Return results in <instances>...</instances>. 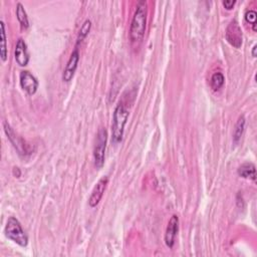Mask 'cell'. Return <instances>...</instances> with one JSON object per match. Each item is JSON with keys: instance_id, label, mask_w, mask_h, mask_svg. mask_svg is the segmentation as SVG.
<instances>
[{"instance_id": "14", "label": "cell", "mask_w": 257, "mask_h": 257, "mask_svg": "<svg viewBox=\"0 0 257 257\" xmlns=\"http://www.w3.org/2000/svg\"><path fill=\"white\" fill-rule=\"evenodd\" d=\"M16 16H17V19H18L21 27L24 28V29L28 28L29 21H28L27 13H26L23 5L21 3H19V2L16 5Z\"/></svg>"}, {"instance_id": "3", "label": "cell", "mask_w": 257, "mask_h": 257, "mask_svg": "<svg viewBox=\"0 0 257 257\" xmlns=\"http://www.w3.org/2000/svg\"><path fill=\"white\" fill-rule=\"evenodd\" d=\"M5 236L13 241L14 243L18 244L21 247H26L28 244V237L24 230L22 229V226L18 219L15 217H9L7 220V223L4 228Z\"/></svg>"}, {"instance_id": "17", "label": "cell", "mask_w": 257, "mask_h": 257, "mask_svg": "<svg viewBox=\"0 0 257 257\" xmlns=\"http://www.w3.org/2000/svg\"><path fill=\"white\" fill-rule=\"evenodd\" d=\"M225 81V77L222 72H215L211 77V87L214 90L220 89Z\"/></svg>"}, {"instance_id": "16", "label": "cell", "mask_w": 257, "mask_h": 257, "mask_svg": "<svg viewBox=\"0 0 257 257\" xmlns=\"http://www.w3.org/2000/svg\"><path fill=\"white\" fill-rule=\"evenodd\" d=\"M90 28H91V21H90L89 19H86V20L82 23V25H81V27H80V29H79L78 36H77V41H76V45H78V44L87 36V34H88Z\"/></svg>"}, {"instance_id": "20", "label": "cell", "mask_w": 257, "mask_h": 257, "mask_svg": "<svg viewBox=\"0 0 257 257\" xmlns=\"http://www.w3.org/2000/svg\"><path fill=\"white\" fill-rule=\"evenodd\" d=\"M256 47H257V46L254 45L253 48H252V56H253V57H256Z\"/></svg>"}, {"instance_id": "2", "label": "cell", "mask_w": 257, "mask_h": 257, "mask_svg": "<svg viewBox=\"0 0 257 257\" xmlns=\"http://www.w3.org/2000/svg\"><path fill=\"white\" fill-rule=\"evenodd\" d=\"M128 110L125 108V106L119 102L112 114V123H111V141L114 144H117L121 142L124 132V125L126 123L127 117H128Z\"/></svg>"}, {"instance_id": "8", "label": "cell", "mask_w": 257, "mask_h": 257, "mask_svg": "<svg viewBox=\"0 0 257 257\" xmlns=\"http://www.w3.org/2000/svg\"><path fill=\"white\" fill-rule=\"evenodd\" d=\"M78 61H79V52H78L77 48H75L71 52V54L68 58V61L66 63V66L63 70V73H62V80L63 81L69 82L72 79V77L75 73V70L77 68Z\"/></svg>"}, {"instance_id": "11", "label": "cell", "mask_w": 257, "mask_h": 257, "mask_svg": "<svg viewBox=\"0 0 257 257\" xmlns=\"http://www.w3.org/2000/svg\"><path fill=\"white\" fill-rule=\"evenodd\" d=\"M178 230H179V218L177 215H173L169 220L166 233H165V243L169 248H173Z\"/></svg>"}, {"instance_id": "19", "label": "cell", "mask_w": 257, "mask_h": 257, "mask_svg": "<svg viewBox=\"0 0 257 257\" xmlns=\"http://www.w3.org/2000/svg\"><path fill=\"white\" fill-rule=\"evenodd\" d=\"M222 4H223V6H224L227 10H231V9H233L234 5L236 4V1L226 0V1H223V2H222Z\"/></svg>"}, {"instance_id": "6", "label": "cell", "mask_w": 257, "mask_h": 257, "mask_svg": "<svg viewBox=\"0 0 257 257\" xmlns=\"http://www.w3.org/2000/svg\"><path fill=\"white\" fill-rule=\"evenodd\" d=\"M19 83L21 88L30 95L34 94L38 88L37 78L27 70H23L20 72Z\"/></svg>"}, {"instance_id": "13", "label": "cell", "mask_w": 257, "mask_h": 257, "mask_svg": "<svg viewBox=\"0 0 257 257\" xmlns=\"http://www.w3.org/2000/svg\"><path fill=\"white\" fill-rule=\"evenodd\" d=\"M245 123H246V120H245V116L242 114L239 116L236 124H235V128H234V133H233V142L235 144H237L243 133H244V128H245Z\"/></svg>"}, {"instance_id": "4", "label": "cell", "mask_w": 257, "mask_h": 257, "mask_svg": "<svg viewBox=\"0 0 257 257\" xmlns=\"http://www.w3.org/2000/svg\"><path fill=\"white\" fill-rule=\"evenodd\" d=\"M107 142V132L105 128L100 127L96 135V141L93 149V161L96 169L102 168L104 164V154Z\"/></svg>"}, {"instance_id": "5", "label": "cell", "mask_w": 257, "mask_h": 257, "mask_svg": "<svg viewBox=\"0 0 257 257\" xmlns=\"http://www.w3.org/2000/svg\"><path fill=\"white\" fill-rule=\"evenodd\" d=\"M225 37L226 40L235 48H240L243 42V35H242V30L236 20L231 21L225 32Z\"/></svg>"}, {"instance_id": "15", "label": "cell", "mask_w": 257, "mask_h": 257, "mask_svg": "<svg viewBox=\"0 0 257 257\" xmlns=\"http://www.w3.org/2000/svg\"><path fill=\"white\" fill-rule=\"evenodd\" d=\"M0 27H1V32H0V35H1L0 56H1V59L3 61H6L8 52H7V40H6V33H5V24H4L3 20L0 21Z\"/></svg>"}, {"instance_id": "10", "label": "cell", "mask_w": 257, "mask_h": 257, "mask_svg": "<svg viewBox=\"0 0 257 257\" xmlns=\"http://www.w3.org/2000/svg\"><path fill=\"white\" fill-rule=\"evenodd\" d=\"M14 58L17 64L20 66H26L29 62L27 44L22 38H19L16 42L15 50H14Z\"/></svg>"}, {"instance_id": "7", "label": "cell", "mask_w": 257, "mask_h": 257, "mask_svg": "<svg viewBox=\"0 0 257 257\" xmlns=\"http://www.w3.org/2000/svg\"><path fill=\"white\" fill-rule=\"evenodd\" d=\"M107 183H108V178L107 177H102L98 180L96 185L93 187V189L91 191V194L88 198V205L91 208L96 207L98 205V203L100 202V200L103 196V193L106 189Z\"/></svg>"}, {"instance_id": "12", "label": "cell", "mask_w": 257, "mask_h": 257, "mask_svg": "<svg viewBox=\"0 0 257 257\" xmlns=\"http://www.w3.org/2000/svg\"><path fill=\"white\" fill-rule=\"evenodd\" d=\"M238 175L241 176L242 178L246 179H251L252 181L256 180V170L255 166L252 163H245L241 165L238 168Z\"/></svg>"}, {"instance_id": "9", "label": "cell", "mask_w": 257, "mask_h": 257, "mask_svg": "<svg viewBox=\"0 0 257 257\" xmlns=\"http://www.w3.org/2000/svg\"><path fill=\"white\" fill-rule=\"evenodd\" d=\"M3 128H4V132L5 134L7 135L9 141L11 142V144L13 145V147L18 151V153L20 155H26V154H30L27 150V146L24 145L23 141L17 137L15 135V133L13 132L12 127L10 126V124L7 122V121H3Z\"/></svg>"}, {"instance_id": "1", "label": "cell", "mask_w": 257, "mask_h": 257, "mask_svg": "<svg viewBox=\"0 0 257 257\" xmlns=\"http://www.w3.org/2000/svg\"><path fill=\"white\" fill-rule=\"evenodd\" d=\"M147 3L145 1L138 2L130 26V39L132 42H140L143 40L147 27Z\"/></svg>"}, {"instance_id": "18", "label": "cell", "mask_w": 257, "mask_h": 257, "mask_svg": "<svg viewBox=\"0 0 257 257\" xmlns=\"http://www.w3.org/2000/svg\"><path fill=\"white\" fill-rule=\"evenodd\" d=\"M256 12L254 10H248L245 13V20L252 24V28L254 31H256Z\"/></svg>"}]
</instances>
